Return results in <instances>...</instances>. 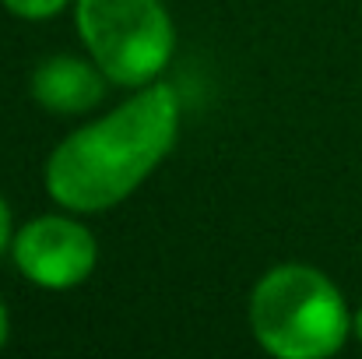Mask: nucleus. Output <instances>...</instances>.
<instances>
[{"label":"nucleus","mask_w":362,"mask_h":359,"mask_svg":"<svg viewBox=\"0 0 362 359\" xmlns=\"http://www.w3.org/2000/svg\"><path fill=\"white\" fill-rule=\"evenodd\" d=\"M113 81L103 74V67L92 57H74V53H53L35 64L28 78L32 99L53 113V117H81L92 113Z\"/></svg>","instance_id":"obj_5"},{"label":"nucleus","mask_w":362,"mask_h":359,"mask_svg":"<svg viewBox=\"0 0 362 359\" xmlns=\"http://www.w3.org/2000/svg\"><path fill=\"white\" fill-rule=\"evenodd\" d=\"M180 96L162 78L99 120L71 130L46 159V194L74 215L123 205L176 148Z\"/></svg>","instance_id":"obj_1"},{"label":"nucleus","mask_w":362,"mask_h":359,"mask_svg":"<svg viewBox=\"0 0 362 359\" xmlns=\"http://www.w3.org/2000/svg\"><path fill=\"white\" fill-rule=\"evenodd\" d=\"M352 335L359 338V346H362V307L356 310V314H352Z\"/></svg>","instance_id":"obj_9"},{"label":"nucleus","mask_w":362,"mask_h":359,"mask_svg":"<svg viewBox=\"0 0 362 359\" xmlns=\"http://www.w3.org/2000/svg\"><path fill=\"white\" fill-rule=\"evenodd\" d=\"M14 18H21V21H49V18H57L71 0H0Z\"/></svg>","instance_id":"obj_6"},{"label":"nucleus","mask_w":362,"mask_h":359,"mask_svg":"<svg viewBox=\"0 0 362 359\" xmlns=\"http://www.w3.org/2000/svg\"><path fill=\"white\" fill-rule=\"evenodd\" d=\"M250 331L274 359H327L345 349L352 310L341 289L313 264L267 268L250 292Z\"/></svg>","instance_id":"obj_2"},{"label":"nucleus","mask_w":362,"mask_h":359,"mask_svg":"<svg viewBox=\"0 0 362 359\" xmlns=\"http://www.w3.org/2000/svg\"><path fill=\"white\" fill-rule=\"evenodd\" d=\"M74 25L88 57L120 89H144L176 53V25L162 0H74Z\"/></svg>","instance_id":"obj_3"},{"label":"nucleus","mask_w":362,"mask_h":359,"mask_svg":"<svg viewBox=\"0 0 362 359\" xmlns=\"http://www.w3.org/2000/svg\"><path fill=\"white\" fill-rule=\"evenodd\" d=\"M11 239H14V219H11V208H7V201L0 198V257L11 250Z\"/></svg>","instance_id":"obj_7"},{"label":"nucleus","mask_w":362,"mask_h":359,"mask_svg":"<svg viewBox=\"0 0 362 359\" xmlns=\"http://www.w3.org/2000/svg\"><path fill=\"white\" fill-rule=\"evenodd\" d=\"M7 338H11V317H7V307L0 300V349L7 346Z\"/></svg>","instance_id":"obj_8"},{"label":"nucleus","mask_w":362,"mask_h":359,"mask_svg":"<svg viewBox=\"0 0 362 359\" xmlns=\"http://www.w3.org/2000/svg\"><path fill=\"white\" fill-rule=\"evenodd\" d=\"M67 215H39L14 229L11 261L25 275V282L46 292H67L92 278L99 264V239L95 233Z\"/></svg>","instance_id":"obj_4"}]
</instances>
